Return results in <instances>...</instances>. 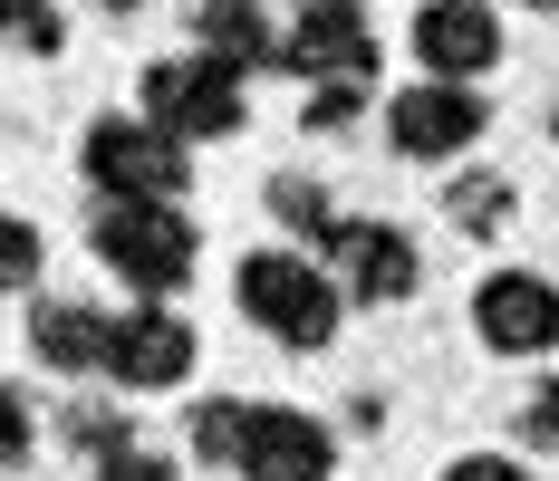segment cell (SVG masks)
<instances>
[{
  "mask_svg": "<svg viewBox=\"0 0 559 481\" xmlns=\"http://www.w3.org/2000/svg\"><path fill=\"white\" fill-rule=\"evenodd\" d=\"M231 299H241V318L280 337V347H329L337 337V309H347V289H337L319 261H299V251H251V261L231 269Z\"/></svg>",
  "mask_w": 559,
  "mask_h": 481,
  "instance_id": "cell-1",
  "label": "cell"
},
{
  "mask_svg": "<svg viewBox=\"0 0 559 481\" xmlns=\"http://www.w3.org/2000/svg\"><path fill=\"white\" fill-rule=\"evenodd\" d=\"M87 241H97V261H107L126 289H145V299L183 289V279H193V251H203L193 221L174 213V203H97Z\"/></svg>",
  "mask_w": 559,
  "mask_h": 481,
  "instance_id": "cell-2",
  "label": "cell"
},
{
  "mask_svg": "<svg viewBox=\"0 0 559 481\" xmlns=\"http://www.w3.org/2000/svg\"><path fill=\"white\" fill-rule=\"evenodd\" d=\"M87 183H97V203H174L183 183H193V155L174 145L165 125H145V116H97L87 125Z\"/></svg>",
  "mask_w": 559,
  "mask_h": 481,
  "instance_id": "cell-3",
  "label": "cell"
},
{
  "mask_svg": "<svg viewBox=\"0 0 559 481\" xmlns=\"http://www.w3.org/2000/svg\"><path fill=\"white\" fill-rule=\"evenodd\" d=\"M145 125H165L174 145H213V135H241V77L223 58H155L145 68Z\"/></svg>",
  "mask_w": 559,
  "mask_h": 481,
  "instance_id": "cell-4",
  "label": "cell"
},
{
  "mask_svg": "<svg viewBox=\"0 0 559 481\" xmlns=\"http://www.w3.org/2000/svg\"><path fill=\"white\" fill-rule=\"evenodd\" d=\"M280 68L309 87H367L377 77V29L357 0H309L299 29H280Z\"/></svg>",
  "mask_w": 559,
  "mask_h": 481,
  "instance_id": "cell-5",
  "label": "cell"
},
{
  "mask_svg": "<svg viewBox=\"0 0 559 481\" xmlns=\"http://www.w3.org/2000/svg\"><path fill=\"white\" fill-rule=\"evenodd\" d=\"M241 481H329L337 472V433L299 405H241V443H231Z\"/></svg>",
  "mask_w": 559,
  "mask_h": 481,
  "instance_id": "cell-6",
  "label": "cell"
},
{
  "mask_svg": "<svg viewBox=\"0 0 559 481\" xmlns=\"http://www.w3.org/2000/svg\"><path fill=\"white\" fill-rule=\"evenodd\" d=\"M473 337L492 357H550L559 347V289L540 269H492L473 289Z\"/></svg>",
  "mask_w": 559,
  "mask_h": 481,
  "instance_id": "cell-7",
  "label": "cell"
},
{
  "mask_svg": "<svg viewBox=\"0 0 559 481\" xmlns=\"http://www.w3.org/2000/svg\"><path fill=\"white\" fill-rule=\"evenodd\" d=\"M473 135H483V97H473V87H444V77H415L386 107V145L405 164H444V155H463Z\"/></svg>",
  "mask_w": 559,
  "mask_h": 481,
  "instance_id": "cell-8",
  "label": "cell"
},
{
  "mask_svg": "<svg viewBox=\"0 0 559 481\" xmlns=\"http://www.w3.org/2000/svg\"><path fill=\"white\" fill-rule=\"evenodd\" d=\"M415 58H425V77H444V87L492 77V58H502L492 0H425V10H415Z\"/></svg>",
  "mask_w": 559,
  "mask_h": 481,
  "instance_id": "cell-9",
  "label": "cell"
},
{
  "mask_svg": "<svg viewBox=\"0 0 559 481\" xmlns=\"http://www.w3.org/2000/svg\"><path fill=\"white\" fill-rule=\"evenodd\" d=\"M329 261H337V289H347L357 309H395V299H415V279H425L415 241H405L395 221H337Z\"/></svg>",
  "mask_w": 559,
  "mask_h": 481,
  "instance_id": "cell-10",
  "label": "cell"
},
{
  "mask_svg": "<svg viewBox=\"0 0 559 481\" xmlns=\"http://www.w3.org/2000/svg\"><path fill=\"white\" fill-rule=\"evenodd\" d=\"M193 327L174 318V309H126V318L107 327V375L116 385H135V395H165V385H183L193 375Z\"/></svg>",
  "mask_w": 559,
  "mask_h": 481,
  "instance_id": "cell-11",
  "label": "cell"
},
{
  "mask_svg": "<svg viewBox=\"0 0 559 481\" xmlns=\"http://www.w3.org/2000/svg\"><path fill=\"white\" fill-rule=\"evenodd\" d=\"M107 309H87V299H39L29 309V347H39V366L58 375H107Z\"/></svg>",
  "mask_w": 559,
  "mask_h": 481,
  "instance_id": "cell-12",
  "label": "cell"
},
{
  "mask_svg": "<svg viewBox=\"0 0 559 481\" xmlns=\"http://www.w3.org/2000/svg\"><path fill=\"white\" fill-rule=\"evenodd\" d=\"M193 39H203V58H223L231 77L280 68V29L261 20V0H203V10H193Z\"/></svg>",
  "mask_w": 559,
  "mask_h": 481,
  "instance_id": "cell-13",
  "label": "cell"
},
{
  "mask_svg": "<svg viewBox=\"0 0 559 481\" xmlns=\"http://www.w3.org/2000/svg\"><path fill=\"white\" fill-rule=\"evenodd\" d=\"M511 203H521V193H511L502 173H463V183H453V193H444L453 231H473V241H492V231H502V221H511Z\"/></svg>",
  "mask_w": 559,
  "mask_h": 481,
  "instance_id": "cell-14",
  "label": "cell"
},
{
  "mask_svg": "<svg viewBox=\"0 0 559 481\" xmlns=\"http://www.w3.org/2000/svg\"><path fill=\"white\" fill-rule=\"evenodd\" d=\"M0 49H29V58H58L68 49V20L49 0H0Z\"/></svg>",
  "mask_w": 559,
  "mask_h": 481,
  "instance_id": "cell-15",
  "label": "cell"
},
{
  "mask_svg": "<svg viewBox=\"0 0 559 481\" xmlns=\"http://www.w3.org/2000/svg\"><path fill=\"white\" fill-rule=\"evenodd\" d=\"M39 261H49V251H39V231H29L20 213H0V289H29Z\"/></svg>",
  "mask_w": 559,
  "mask_h": 481,
  "instance_id": "cell-16",
  "label": "cell"
},
{
  "mask_svg": "<svg viewBox=\"0 0 559 481\" xmlns=\"http://www.w3.org/2000/svg\"><path fill=\"white\" fill-rule=\"evenodd\" d=\"M271 203H280V221H289V231H309L319 251L337 241V213L319 203V193H309V183H271Z\"/></svg>",
  "mask_w": 559,
  "mask_h": 481,
  "instance_id": "cell-17",
  "label": "cell"
},
{
  "mask_svg": "<svg viewBox=\"0 0 559 481\" xmlns=\"http://www.w3.org/2000/svg\"><path fill=\"white\" fill-rule=\"evenodd\" d=\"M231 443H241V405H193V462L231 472Z\"/></svg>",
  "mask_w": 559,
  "mask_h": 481,
  "instance_id": "cell-18",
  "label": "cell"
},
{
  "mask_svg": "<svg viewBox=\"0 0 559 481\" xmlns=\"http://www.w3.org/2000/svg\"><path fill=\"white\" fill-rule=\"evenodd\" d=\"M68 433H78V443H87V453H97V462H107L116 443H135V433H126V414H116V405H78V414H68Z\"/></svg>",
  "mask_w": 559,
  "mask_h": 481,
  "instance_id": "cell-19",
  "label": "cell"
},
{
  "mask_svg": "<svg viewBox=\"0 0 559 481\" xmlns=\"http://www.w3.org/2000/svg\"><path fill=\"white\" fill-rule=\"evenodd\" d=\"M521 443L559 453V375H540V385H531V405H521Z\"/></svg>",
  "mask_w": 559,
  "mask_h": 481,
  "instance_id": "cell-20",
  "label": "cell"
},
{
  "mask_svg": "<svg viewBox=\"0 0 559 481\" xmlns=\"http://www.w3.org/2000/svg\"><path fill=\"white\" fill-rule=\"evenodd\" d=\"M97 481H183V472H174L165 453H145V443H116L107 462H97Z\"/></svg>",
  "mask_w": 559,
  "mask_h": 481,
  "instance_id": "cell-21",
  "label": "cell"
},
{
  "mask_svg": "<svg viewBox=\"0 0 559 481\" xmlns=\"http://www.w3.org/2000/svg\"><path fill=\"white\" fill-rule=\"evenodd\" d=\"M357 107H367V87H309V135H337Z\"/></svg>",
  "mask_w": 559,
  "mask_h": 481,
  "instance_id": "cell-22",
  "label": "cell"
},
{
  "mask_svg": "<svg viewBox=\"0 0 559 481\" xmlns=\"http://www.w3.org/2000/svg\"><path fill=\"white\" fill-rule=\"evenodd\" d=\"M0 462H29V405L0 385Z\"/></svg>",
  "mask_w": 559,
  "mask_h": 481,
  "instance_id": "cell-23",
  "label": "cell"
},
{
  "mask_svg": "<svg viewBox=\"0 0 559 481\" xmlns=\"http://www.w3.org/2000/svg\"><path fill=\"white\" fill-rule=\"evenodd\" d=\"M444 481H531V472L502 462V453H463V462H444Z\"/></svg>",
  "mask_w": 559,
  "mask_h": 481,
  "instance_id": "cell-24",
  "label": "cell"
},
{
  "mask_svg": "<svg viewBox=\"0 0 559 481\" xmlns=\"http://www.w3.org/2000/svg\"><path fill=\"white\" fill-rule=\"evenodd\" d=\"M97 10H135V0H97Z\"/></svg>",
  "mask_w": 559,
  "mask_h": 481,
  "instance_id": "cell-25",
  "label": "cell"
},
{
  "mask_svg": "<svg viewBox=\"0 0 559 481\" xmlns=\"http://www.w3.org/2000/svg\"><path fill=\"white\" fill-rule=\"evenodd\" d=\"M531 10H550V20H559V0H531Z\"/></svg>",
  "mask_w": 559,
  "mask_h": 481,
  "instance_id": "cell-26",
  "label": "cell"
},
{
  "mask_svg": "<svg viewBox=\"0 0 559 481\" xmlns=\"http://www.w3.org/2000/svg\"><path fill=\"white\" fill-rule=\"evenodd\" d=\"M550 135H559V107H550Z\"/></svg>",
  "mask_w": 559,
  "mask_h": 481,
  "instance_id": "cell-27",
  "label": "cell"
}]
</instances>
